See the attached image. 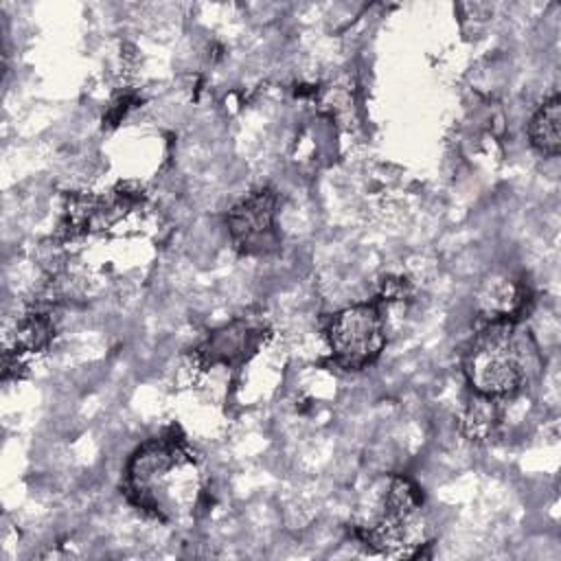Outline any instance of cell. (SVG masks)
<instances>
[{
	"label": "cell",
	"mask_w": 561,
	"mask_h": 561,
	"mask_svg": "<svg viewBox=\"0 0 561 561\" xmlns=\"http://www.w3.org/2000/svg\"><path fill=\"white\" fill-rule=\"evenodd\" d=\"M125 484L129 497L160 519L193 508L199 497L195 458L175 434L145 443L127 465Z\"/></svg>",
	"instance_id": "obj_1"
},
{
	"label": "cell",
	"mask_w": 561,
	"mask_h": 561,
	"mask_svg": "<svg viewBox=\"0 0 561 561\" xmlns=\"http://www.w3.org/2000/svg\"><path fill=\"white\" fill-rule=\"evenodd\" d=\"M465 375L473 392L504 399L524 388L526 364L517 320H493L482 327L465 353Z\"/></svg>",
	"instance_id": "obj_2"
},
{
	"label": "cell",
	"mask_w": 561,
	"mask_h": 561,
	"mask_svg": "<svg viewBox=\"0 0 561 561\" xmlns=\"http://www.w3.org/2000/svg\"><path fill=\"white\" fill-rule=\"evenodd\" d=\"M335 364L346 370L370 366L386 344V322L379 305L362 302L337 311L327 329Z\"/></svg>",
	"instance_id": "obj_3"
},
{
	"label": "cell",
	"mask_w": 561,
	"mask_h": 561,
	"mask_svg": "<svg viewBox=\"0 0 561 561\" xmlns=\"http://www.w3.org/2000/svg\"><path fill=\"white\" fill-rule=\"evenodd\" d=\"M274 208L276 195L270 188H259L230 208L228 232L239 250L261 254L276 248Z\"/></svg>",
	"instance_id": "obj_4"
},
{
	"label": "cell",
	"mask_w": 561,
	"mask_h": 561,
	"mask_svg": "<svg viewBox=\"0 0 561 561\" xmlns=\"http://www.w3.org/2000/svg\"><path fill=\"white\" fill-rule=\"evenodd\" d=\"M526 280L511 270L495 267L482 276L476 289V311L484 322L517 320L530 300Z\"/></svg>",
	"instance_id": "obj_5"
},
{
	"label": "cell",
	"mask_w": 561,
	"mask_h": 561,
	"mask_svg": "<svg viewBox=\"0 0 561 561\" xmlns=\"http://www.w3.org/2000/svg\"><path fill=\"white\" fill-rule=\"evenodd\" d=\"M263 337V329L248 324L245 320H237L230 327H224L221 331H215L208 342L199 348L197 359L202 364H234L241 362L248 351H254L259 340Z\"/></svg>",
	"instance_id": "obj_6"
},
{
	"label": "cell",
	"mask_w": 561,
	"mask_h": 561,
	"mask_svg": "<svg viewBox=\"0 0 561 561\" xmlns=\"http://www.w3.org/2000/svg\"><path fill=\"white\" fill-rule=\"evenodd\" d=\"M500 399L473 392L469 397V401L465 403L460 419H458V427L460 434L471 440V443H489L497 430H500V421H502V412L497 405Z\"/></svg>",
	"instance_id": "obj_7"
},
{
	"label": "cell",
	"mask_w": 561,
	"mask_h": 561,
	"mask_svg": "<svg viewBox=\"0 0 561 561\" xmlns=\"http://www.w3.org/2000/svg\"><path fill=\"white\" fill-rule=\"evenodd\" d=\"M530 142L546 156L561 151V96H548L530 118L528 125Z\"/></svg>",
	"instance_id": "obj_8"
},
{
	"label": "cell",
	"mask_w": 561,
	"mask_h": 561,
	"mask_svg": "<svg viewBox=\"0 0 561 561\" xmlns=\"http://www.w3.org/2000/svg\"><path fill=\"white\" fill-rule=\"evenodd\" d=\"M408 294H410L408 278H403V276H386L381 280V289H379L381 300H388V302L403 300Z\"/></svg>",
	"instance_id": "obj_9"
}]
</instances>
